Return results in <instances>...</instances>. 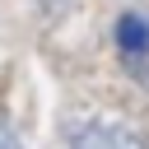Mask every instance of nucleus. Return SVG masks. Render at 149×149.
<instances>
[{"label":"nucleus","instance_id":"1","mask_svg":"<svg viewBox=\"0 0 149 149\" xmlns=\"http://www.w3.org/2000/svg\"><path fill=\"white\" fill-rule=\"evenodd\" d=\"M70 149H149V140H144L140 130H130L126 121L88 116V121H79V126H74Z\"/></svg>","mask_w":149,"mask_h":149},{"label":"nucleus","instance_id":"3","mask_svg":"<svg viewBox=\"0 0 149 149\" xmlns=\"http://www.w3.org/2000/svg\"><path fill=\"white\" fill-rule=\"evenodd\" d=\"M0 149H23V140H19V130L0 116Z\"/></svg>","mask_w":149,"mask_h":149},{"label":"nucleus","instance_id":"2","mask_svg":"<svg viewBox=\"0 0 149 149\" xmlns=\"http://www.w3.org/2000/svg\"><path fill=\"white\" fill-rule=\"evenodd\" d=\"M116 51H121L126 70L149 79V14L144 9H130V14L116 19Z\"/></svg>","mask_w":149,"mask_h":149}]
</instances>
